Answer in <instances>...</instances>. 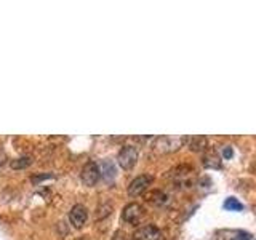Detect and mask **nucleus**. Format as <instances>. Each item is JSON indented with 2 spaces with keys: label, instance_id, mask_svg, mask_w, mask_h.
I'll use <instances>...</instances> for the list:
<instances>
[{
  "label": "nucleus",
  "instance_id": "nucleus-1",
  "mask_svg": "<svg viewBox=\"0 0 256 240\" xmlns=\"http://www.w3.org/2000/svg\"><path fill=\"white\" fill-rule=\"evenodd\" d=\"M184 142H186V138H181V136H158L152 142V149L158 154H170V152L178 150Z\"/></svg>",
  "mask_w": 256,
  "mask_h": 240
},
{
  "label": "nucleus",
  "instance_id": "nucleus-2",
  "mask_svg": "<svg viewBox=\"0 0 256 240\" xmlns=\"http://www.w3.org/2000/svg\"><path fill=\"white\" fill-rule=\"evenodd\" d=\"M194 168L181 165L170 172V178L173 180V184L176 188H190L192 182H194Z\"/></svg>",
  "mask_w": 256,
  "mask_h": 240
},
{
  "label": "nucleus",
  "instance_id": "nucleus-3",
  "mask_svg": "<svg viewBox=\"0 0 256 240\" xmlns=\"http://www.w3.org/2000/svg\"><path fill=\"white\" fill-rule=\"evenodd\" d=\"M138 157H140L138 148L124 146L117 156V162H118L120 168H124V170H132V168L136 165V162H138Z\"/></svg>",
  "mask_w": 256,
  "mask_h": 240
},
{
  "label": "nucleus",
  "instance_id": "nucleus-4",
  "mask_svg": "<svg viewBox=\"0 0 256 240\" xmlns=\"http://www.w3.org/2000/svg\"><path fill=\"white\" fill-rule=\"evenodd\" d=\"M101 178V168L96 162H88L85 164V166L82 168V181L85 186L93 188L96 182Z\"/></svg>",
  "mask_w": 256,
  "mask_h": 240
},
{
  "label": "nucleus",
  "instance_id": "nucleus-5",
  "mask_svg": "<svg viewBox=\"0 0 256 240\" xmlns=\"http://www.w3.org/2000/svg\"><path fill=\"white\" fill-rule=\"evenodd\" d=\"M152 181H154V178H152L150 174L136 176V178L130 182V186H128V196H132V197H138V196H141L142 192L150 186Z\"/></svg>",
  "mask_w": 256,
  "mask_h": 240
},
{
  "label": "nucleus",
  "instance_id": "nucleus-6",
  "mask_svg": "<svg viewBox=\"0 0 256 240\" xmlns=\"http://www.w3.org/2000/svg\"><path fill=\"white\" fill-rule=\"evenodd\" d=\"M133 240H164V234L158 228L148 224V226H141L134 230Z\"/></svg>",
  "mask_w": 256,
  "mask_h": 240
},
{
  "label": "nucleus",
  "instance_id": "nucleus-7",
  "mask_svg": "<svg viewBox=\"0 0 256 240\" xmlns=\"http://www.w3.org/2000/svg\"><path fill=\"white\" fill-rule=\"evenodd\" d=\"M144 216V208L140 204H128L122 212V220L128 224H138Z\"/></svg>",
  "mask_w": 256,
  "mask_h": 240
},
{
  "label": "nucleus",
  "instance_id": "nucleus-8",
  "mask_svg": "<svg viewBox=\"0 0 256 240\" xmlns=\"http://www.w3.org/2000/svg\"><path fill=\"white\" fill-rule=\"evenodd\" d=\"M86 220H88V210H86L85 205L77 204V205L72 206V210L69 212V221H70L72 226H74L76 229L84 228Z\"/></svg>",
  "mask_w": 256,
  "mask_h": 240
},
{
  "label": "nucleus",
  "instance_id": "nucleus-9",
  "mask_svg": "<svg viewBox=\"0 0 256 240\" xmlns=\"http://www.w3.org/2000/svg\"><path fill=\"white\" fill-rule=\"evenodd\" d=\"M220 237H221V240H252V234H250V232L237 230V229L221 230L220 232Z\"/></svg>",
  "mask_w": 256,
  "mask_h": 240
},
{
  "label": "nucleus",
  "instance_id": "nucleus-10",
  "mask_svg": "<svg viewBox=\"0 0 256 240\" xmlns=\"http://www.w3.org/2000/svg\"><path fill=\"white\" fill-rule=\"evenodd\" d=\"M204 165L206 168H220L221 166V157L216 152H210L204 157Z\"/></svg>",
  "mask_w": 256,
  "mask_h": 240
},
{
  "label": "nucleus",
  "instance_id": "nucleus-11",
  "mask_svg": "<svg viewBox=\"0 0 256 240\" xmlns=\"http://www.w3.org/2000/svg\"><path fill=\"white\" fill-rule=\"evenodd\" d=\"M206 146V140L204 136H194V138L189 140V148L190 150H204Z\"/></svg>",
  "mask_w": 256,
  "mask_h": 240
},
{
  "label": "nucleus",
  "instance_id": "nucleus-12",
  "mask_svg": "<svg viewBox=\"0 0 256 240\" xmlns=\"http://www.w3.org/2000/svg\"><path fill=\"white\" fill-rule=\"evenodd\" d=\"M150 202L157 205V206H162V205H166L168 202V196L165 194V192H160V190H156L154 194L150 196Z\"/></svg>",
  "mask_w": 256,
  "mask_h": 240
},
{
  "label": "nucleus",
  "instance_id": "nucleus-13",
  "mask_svg": "<svg viewBox=\"0 0 256 240\" xmlns=\"http://www.w3.org/2000/svg\"><path fill=\"white\" fill-rule=\"evenodd\" d=\"M224 208H226V210H230V212H240L244 208V205L240 204L236 197H229V198H226V202H224Z\"/></svg>",
  "mask_w": 256,
  "mask_h": 240
},
{
  "label": "nucleus",
  "instance_id": "nucleus-14",
  "mask_svg": "<svg viewBox=\"0 0 256 240\" xmlns=\"http://www.w3.org/2000/svg\"><path fill=\"white\" fill-rule=\"evenodd\" d=\"M12 168L13 170H22V168H26L30 165V158L29 157H20V158H14L12 160Z\"/></svg>",
  "mask_w": 256,
  "mask_h": 240
},
{
  "label": "nucleus",
  "instance_id": "nucleus-15",
  "mask_svg": "<svg viewBox=\"0 0 256 240\" xmlns=\"http://www.w3.org/2000/svg\"><path fill=\"white\" fill-rule=\"evenodd\" d=\"M102 170H104V176H106V178H114L116 176V166L112 162H109V160H104L102 162Z\"/></svg>",
  "mask_w": 256,
  "mask_h": 240
},
{
  "label": "nucleus",
  "instance_id": "nucleus-16",
  "mask_svg": "<svg viewBox=\"0 0 256 240\" xmlns=\"http://www.w3.org/2000/svg\"><path fill=\"white\" fill-rule=\"evenodd\" d=\"M112 240H126L125 232H122V230H117L116 234H114V237H112Z\"/></svg>",
  "mask_w": 256,
  "mask_h": 240
},
{
  "label": "nucleus",
  "instance_id": "nucleus-17",
  "mask_svg": "<svg viewBox=\"0 0 256 240\" xmlns=\"http://www.w3.org/2000/svg\"><path fill=\"white\" fill-rule=\"evenodd\" d=\"M222 154H224V157H226V158H229V157H232V154H234V152H232V148L230 146H226V148H224V150H222Z\"/></svg>",
  "mask_w": 256,
  "mask_h": 240
},
{
  "label": "nucleus",
  "instance_id": "nucleus-18",
  "mask_svg": "<svg viewBox=\"0 0 256 240\" xmlns=\"http://www.w3.org/2000/svg\"><path fill=\"white\" fill-rule=\"evenodd\" d=\"M5 162H6V154L4 149H0V166H2Z\"/></svg>",
  "mask_w": 256,
  "mask_h": 240
}]
</instances>
